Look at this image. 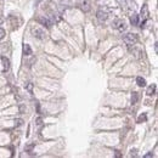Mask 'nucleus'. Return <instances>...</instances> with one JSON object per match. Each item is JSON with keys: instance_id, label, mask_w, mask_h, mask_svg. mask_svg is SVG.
Returning <instances> with one entry per match:
<instances>
[{"instance_id": "1", "label": "nucleus", "mask_w": 158, "mask_h": 158, "mask_svg": "<svg viewBox=\"0 0 158 158\" xmlns=\"http://www.w3.org/2000/svg\"><path fill=\"white\" fill-rule=\"evenodd\" d=\"M123 42L126 44V45H135L138 42H139V36L136 33H126L124 37H123Z\"/></svg>"}, {"instance_id": "2", "label": "nucleus", "mask_w": 158, "mask_h": 158, "mask_svg": "<svg viewBox=\"0 0 158 158\" xmlns=\"http://www.w3.org/2000/svg\"><path fill=\"white\" fill-rule=\"evenodd\" d=\"M122 9H124L125 12H134L136 10V3L134 0H122Z\"/></svg>"}, {"instance_id": "3", "label": "nucleus", "mask_w": 158, "mask_h": 158, "mask_svg": "<svg viewBox=\"0 0 158 158\" xmlns=\"http://www.w3.org/2000/svg\"><path fill=\"white\" fill-rule=\"evenodd\" d=\"M30 32H32V34H33V37H36L37 39H40V40H45L46 39V33L39 27H32Z\"/></svg>"}, {"instance_id": "4", "label": "nucleus", "mask_w": 158, "mask_h": 158, "mask_svg": "<svg viewBox=\"0 0 158 158\" xmlns=\"http://www.w3.org/2000/svg\"><path fill=\"white\" fill-rule=\"evenodd\" d=\"M113 27H114L117 30H119V32H124V30H126V28H128V24H126V22H125L124 20L117 18V20H114V22H113Z\"/></svg>"}, {"instance_id": "5", "label": "nucleus", "mask_w": 158, "mask_h": 158, "mask_svg": "<svg viewBox=\"0 0 158 158\" xmlns=\"http://www.w3.org/2000/svg\"><path fill=\"white\" fill-rule=\"evenodd\" d=\"M140 17L142 18V23H141V28H144L145 26V22L148 20V17H150V12H148V6H147V4H144V6H142V9H141V12H140Z\"/></svg>"}, {"instance_id": "6", "label": "nucleus", "mask_w": 158, "mask_h": 158, "mask_svg": "<svg viewBox=\"0 0 158 158\" xmlns=\"http://www.w3.org/2000/svg\"><path fill=\"white\" fill-rule=\"evenodd\" d=\"M108 12L106 11V10H99L98 12H96V17H98V20L100 21V22H105V21H107V18H108Z\"/></svg>"}, {"instance_id": "7", "label": "nucleus", "mask_w": 158, "mask_h": 158, "mask_svg": "<svg viewBox=\"0 0 158 158\" xmlns=\"http://www.w3.org/2000/svg\"><path fill=\"white\" fill-rule=\"evenodd\" d=\"M42 26H44V27H46V28H51V26H52V22L48 18V17H39L38 20H37Z\"/></svg>"}, {"instance_id": "8", "label": "nucleus", "mask_w": 158, "mask_h": 158, "mask_svg": "<svg viewBox=\"0 0 158 158\" xmlns=\"http://www.w3.org/2000/svg\"><path fill=\"white\" fill-rule=\"evenodd\" d=\"M2 61H3V66H4V72L9 71V70H10V60H9L8 57L3 56V57H2Z\"/></svg>"}, {"instance_id": "9", "label": "nucleus", "mask_w": 158, "mask_h": 158, "mask_svg": "<svg viewBox=\"0 0 158 158\" xmlns=\"http://www.w3.org/2000/svg\"><path fill=\"white\" fill-rule=\"evenodd\" d=\"M156 90H157V86H156V84H152V85H150V86L147 88V91H146V94L148 95V96H153V95H156Z\"/></svg>"}, {"instance_id": "10", "label": "nucleus", "mask_w": 158, "mask_h": 158, "mask_svg": "<svg viewBox=\"0 0 158 158\" xmlns=\"http://www.w3.org/2000/svg\"><path fill=\"white\" fill-rule=\"evenodd\" d=\"M130 23L133 26H138L139 24V15H136L135 12H133L132 16H130Z\"/></svg>"}, {"instance_id": "11", "label": "nucleus", "mask_w": 158, "mask_h": 158, "mask_svg": "<svg viewBox=\"0 0 158 158\" xmlns=\"http://www.w3.org/2000/svg\"><path fill=\"white\" fill-rule=\"evenodd\" d=\"M90 2L89 0H84V3H82V10L84 12H89L90 11Z\"/></svg>"}, {"instance_id": "12", "label": "nucleus", "mask_w": 158, "mask_h": 158, "mask_svg": "<svg viewBox=\"0 0 158 158\" xmlns=\"http://www.w3.org/2000/svg\"><path fill=\"white\" fill-rule=\"evenodd\" d=\"M23 54H24L26 56L32 55V49H30V46H29L28 44H24V45H23Z\"/></svg>"}, {"instance_id": "13", "label": "nucleus", "mask_w": 158, "mask_h": 158, "mask_svg": "<svg viewBox=\"0 0 158 158\" xmlns=\"http://www.w3.org/2000/svg\"><path fill=\"white\" fill-rule=\"evenodd\" d=\"M136 84L139 85V86H146V79L145 78H142V77H138L136 78Z\"/></svg>"}, {"instance_id": "14", "label": "nucleus", "mask_w": 158, "mask_h": 158, "mask_svg": "<svg viewBox=\"0 0 158 158\" xmlns=\"http://www.w3.org/2000/svg\"><path fill=\"white\" fill-rule=\"evenodd\" d=\"M138 100H139V92H133V95H132V104L135 105L138 102Z\"/></svg>"}, {"instance_id": "15", "label": "nucleus", "mask_w": 158, "mask_h": 158, "mask_svg": "<svg viewBox=\"0 0 158 158\" xmlns=\"http://www.w3.org/2000/svg\"><path fill=\"white\" fill-rule=\"evenodd\" d=\"M147 120V116L144 113V114H140L139 116V118H138V123H144V122H146Z\"/></svg>"}, {"instance_id": "16", "label": "nucleus", "mask_w": 158, "mask_h": 158, "mask_svg": "<svg viewBox=\"0 0 158 158\" xmlns=\"http://www.w3.org/2000/svg\"><path fill=\"white\" fill-rule=\"evenodd\" d=\"M5 34H6V33H5V30H4L2 27H0V40H3V39L5 38Z\"/></svg>"}, {"instance_id": "17", "label": "nucleus", "mask_w": 158, "mask_h": 158, "mask_svg": "<svg viewBox=\"0 0 158 158\" xmlns=\"http://www.w3.org/2000/svg\"><path fill=\"white\" fill-rule=\"evenodd\" d=\"M34 146H36V144H29L28 146H26V151H27V152H30L32 150H33Z\"/></svg>"}, {"instance_id": "18", "label": "nucleus", "mask_w": 158, "mask_h": 158, "mask_svg": "<svg viewBox=\"0 0 158 158\" xmlns=\"http://www.w3.org/2000/svg\"><path fill=\"white\" fill-rule=\"evenodd\" d=\"M22 124H23L22 119H15V126H21Z\"/></svg>"}, {"instance_id": "19", "label": "nucleus", "mask_w": 158, "mask_h": 158, "mask_svg": "<svg viewBox=\"0 0 158 158\" xmlns=\"http://www.w3.org/2000/svg\"><path fill=\"white\" fill-rule=\"evenodd\" d=\"M26 89H27L29 92H32V89H33V84H32V83H28V84L26 85Z\"/></svg>"}, {"instance_id": "20", "label": "nucleus", "mask_w": 158, "mask_h": 158, "mask_svg": "<svg viewBox=\"0 0 158 158\" xmlns=\"http://www.w3.org/2000/svg\"><path fill=\"white\" fill-rule=\"evenodd\" d=\"M114 152H116V157H120V156H122V154H120V152H119L118 150H116Z\"/></svg>"}, {"instance_id": "21", "label": "nucleus", "mask_w": 158, "mask_h": 158, "mask_svg": "<svg viewBox=\"0 0 158 158\" xmlns=\"http://www.w3.org/2000/svg\"><path fill=\"white\" fill-rule=\"evenodd\" d=\"M37 124H38V125H42V118H38V119H37Z\"/></svg>"}, {"instance_id": "22", "label": "nucleus", "mask_w": 158, "mask_h": 158, "mask_svg": "<svg viewBox=\"0 0 158 158\" xmlns=\"http://www.w3.org/2000/svg\"><path fill=\"white\" fill-rule=\"evenodd\" d=\"M145 157H152V153H147Z\"/></svg>"}]
</instances>
